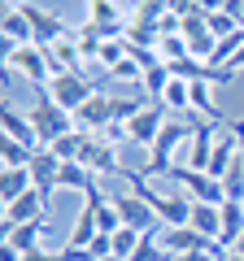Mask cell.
Returning a JSON list of instances; mask_svg holds the SVG:
<instances>
[{"label":"cell","instance_id":"4","mask_svg":"<svg viewBox=\"0 0 244 261\" xmlns=\"http://www.w3.org/2000/svg\"><path fill=\"white\" fill-rule=\"evenodd\" d=\"M96 92H101V87H96V79H87V74H53V83H48L44 96H53L66 113H79Z\"/></svg>","mask_w":244,"mask_h":261},{"label":"cell","instance_id":"7","mask_svg":"<svg viewBox=\"0 0 244 261\" xmlns=\"http://www.w3.org/2000/svg\"><path fill=\"white\" fill-rule=\"evenodd\" d=\"M87 22H92L105 39H122V31H127L131 18H127V9H122L118 0H87Z\"/></svg>","mask_w":244,"mask_h":261},{"label":"cell","instance_id":"6","mask_svg":"<svg viewBox=\"0 0 244 261\" xmlns=\"http://www.w3.org/2000/svg\"><path fill=\"white\" fill-rule=\"evenodd\" d=\"M170 122V113L161 109V105H144L140 113H131V118L122 122V140H131V144H144V148H153V140L161 135V126Z\"/></svg>","mask_w":244,"mask_h":261},{"label":"cell","instance_id":"40","mask_svg":"<svg viewBox=\"0 0 244 261\" xmlns=\"http://www.w3.org/2000/svg\"><path fill=\"white\" fill-rule=\"evenodd\" d=\"M231 130H235V140H240V161H244V122H235Z\"/></svg>","mask_w":244,"mask_h":261},{"label":"cell","instance_id":"30","mask_svg":"<svg viewBox=\"0 0 244 261\" xmlns=\"http://www.w3.org/2000/svg\"><path fill=\"white\" fill-rule=\"evenodd\" d=\"M170 13V0H135V22H149V27H157L161 18Z\"/></svg>","mask_w":244,"mask_h":261},{"label":"cell","instance_id":"8","mask_svg":"<svg viewBox=\"0 0 244 261\" xmlns=\"http://www.w3.org/2000/svg\"><path fill=\"white\" fill-rule=\"evenodd\" d=\"M31 178H35V187H39V196H44V205H53V192L61 183V157H57L53 148H35V157H31Z\"/></svg>","mask_w":244,"mask_h":261},{"label":"cell","instance_id":"33","mask_svg":"<svg viewBox=\"0 0 244 261\" xmlns=\"http://www.w3.org/2000/svg\"><path fill=\"white\" fill-rule=\"evenodd\" d=\"M131 261H170V248H157V240H153V231L140 240V248L131 252Z\"/></svg>","mask_w":244,"mask_h":261},{"label":"cell","instance_id":"3","mask_svg":"<svg viewBox=\"0 0 244 261\" xmlns=\"http://www.w3.org/2000/svg\"><path fill=\"white\" fill-rule=\"evenodd\" d=\"M166 178H170V183H183V187H188V196H192V200H201V205H223V200H227V187L218 183L214 174L192 170V166H183V161H175Z\"/></svg>","mask_w":244,"mask_h":261},{"label":"cell","instance_id":"42","mask_svg":"<svg viewBox=\"0 0 244 261\" xmlns=\"http://www.w3.org/2000/svg\"><path fill=\"white\" fill-rule=\"evenodd\" d=\"M235 18H240V27H244V5H240V13H235Z\"/></svg>","mask_w":244,"mask_h":261},{"label":"cell","instance_id":"29","mask_svg":"<svg viewBox=\"0 0 244 261\" xmlns=\"http://www.w3.org/2000/svg\"><path fill=\"white\" fill-rule=\"evenodd\" d=\"M170 79H175V74H170V65H153V70H144V96L157 105L161 92L170 87Z\"/></svg>","mask_w":244,"mask_h":261},{"label":"cell","instance_id":"10","mask_svg":"<svg viewBox=\"0 0 244 261\" xmlns=\"http://www.w3.org/2000/svg\"><path fill=\"white\" fill-rule=\"evenodd\" d=\"M113 205H118V214H122V226H135V231H153V226H161V218L153 214V205L144 200V196H135V192L113 196Z\"/></svg>","mask_w":244,"mask_h":261},{"label":"cell","instance_id":"41","mask_svg":"<svg viewBox=\"0 0 244 261\" xmlns=\"http://www.w3.org/2000/svg\"><path fill=\"white\" fill-rule=\"evenodd\" d=\"M231 252H240V257H244V235H240V240H235V248Z\"/></svg>","mask_w":244,"mask_h":261},{"label":"cell","instance_id":"9","mask_svg":"<svg viewBox=\"0 0 244 261\" xmlns=\"http://www.w3.org/2000/svg\"><path fill=\"white\" fill-rule=\"evenodd\" d=\"M79 161H83L92 174H122V178H127V166H122L118 152H113V140H101V135H92Z\"/></svg>","mask_w":244,"mask_h":261},{"label":"cell","instance_id":"20","mask_svg":"<svg viewBox=\"0 0 244 261\" xmlns=\"http://www.w3.org/2000/svg\"><path fill=\"white\" fill-rule=\"evenodd\" d=\"M240 235H244V200H223V231H218V244L235 248Z\"/></svg>","mask_w":244,"mask_h":261},{"label":"cell","instance_id":"36","mask_svg":"<svg viewBox=\"0 0 244 261\" xmlns=\"http://www.w3.org/2000/svg\"><path fill=\"white\" fill-rule=\"evenodd\" d=\"M22 261H61V252H48V248H31V252H22Z\"/></svg>","mask_w":244,"mask_h":261},{"label":"cell","instance_id":"21","mask_svg":"<svg viewBox=\"0 0 244 261\" xmlns=\"http://www.w3.org/2000/svg\"><path fill=\"white\" fill-rule=\"evenodd\" d=\"M205 240H218V231H223V205H201V200H192V222Z\"/></svg>","mask_w":244,"mask_h":261},{"label":"cell","instance_id":"39","mask_svg":"<svg viewBox=\"0 0 244 261\" xmlns=\"http://www.w3.org/2000/svg\"><path fill=\"white\" fill-rule=\"evenodd\" d=\"M0 261H22V252L13 244H0Z\"/></svg>","mask_w":244,"mask_h":261},{"label":"cell","instance_id":"24","mask_svg":"<svg viewBox=\"0 0 244 261\" xmlns=\"http://www.w3.org/2000/svg\"><path fill=\"white\" fill-rule=\"evenodd\" d=\"M57 183L70 187V192H83V196H87V192L96 187V174L83 166V161H61V178H57Z\"/></svg>","mask_w":244,"mask_h":261},{"label":"cell","instance_id":"26","mask_svg":"<svg viewBox=\"0 0 244 261\" xmlns=\"http://www.w3.org/2000/svg\"><path fill=\"white\" fill-rule=\"evenodd\" d=\"M87 140H92V135L75 126L70 135H61V140H57V144H48V148H53L61 161H79V157H83V148H87Z\"/></svg>","mask_w":244,"mask_h":261},{"label":"cell","instance_id":"32","mask_svg":"<svg viewBox=\"0 0 244 261\" xmlns=\"http://www.w3.org/2000/svg\"><path fill=\"white\" fill-rule=\"evenodd\" d=\"M240 31H244V27H240V22H235L227 9L209 13V35H214V39H231V35H240Z\"/></svg>","mask_w":244,"mask_h":261},{"label":"cell","instance_id":"34","mask_svg":"<svg viewBox=\"0 0 244 261\" xmlns=\"http://www.w3.org/2000/svg\"><path fill=\"white\" fill-rule=\"evenodd\" d=\"M109 79H118V83H144V70H140V61L127 57V61H118V65L109 70Z\"/></svg>","mask_w":244,"mask_h":261},{"label":"cell","instance_id":"23","mask_svg":"<svg viewBox=\"0 0 244 261\" xmlns=\"http://www.w3.org/2000/svg\"><path fill=\"white\" fill-rule=\"evenodd\" d=\"M96 235H101V226H96V214H92V209H79V214H75V226H70V248H92V240H96Z\"/></svg>","mask_w":244,"mask_h":261},{"label":"cell","instance_id":"27","mask_svg":"<svg viewBox=\"0 0 244 261\" xmlns=\"http://www.w3.org/2000/svg\"><path fill=\"white\" fill-rule=\"evenodd\" d=\"M144 235H149V231H135V226H118V231L109 235L113 257H118V261H131V252L140 248V240H144Z\"/></svg>","mask_w":244,"mask_h":261},{"label":"cell","instance_id":"14","mask_svg":"<svg viewBox=\"0 0 244 261\" xmlns=\"http://www.w3.org/2000/svg\"><path fill=\"white\" fill-rule=\"evenodd\" d=\"M5 44H35V31H31V18H27V5L22 0H5Z\"/></svg>","mask_w":244,"mask_h":261},{"label":"cell","instance_id":"16","mask_svg":"<svg viewBox=\"0 0 244 261\" xmlns=\"http://www.w3.org/2000/svg\"><path fill=\"white\" fill-rule=\"evenodd\" d=\"M48 205H44V196H39V187H31L22 200H13V205H5V218H0V231L5 226H18V222H31V218H44Z\"/></svg>","mask_w":244,"mask_h":261},{"label":"cell","instance_id":"25","mask_svg":"<svg viewBox=\"0 0 244 261\" xmlns=\"http://www.w3.org/2000/svg\"><path fill=\"white\" fill-rule=\"evenodd\" d=\"M31 157H35V148H27L18 140L0 144V170H31Z\"/></svg>","mask_w":244,"mask_h":261},{"label":"cell","instance_id":"13","mask_svg":"<svg viewBox=\"0 0 244 261\" xmlns=\"http://www.w3.org/2000/svg\"><path fill=\"white\" fill-rule=\"evenodd\" d=\"M0 130H5V140H18V144H27V148H44V144H39V135H35L31 113L13 109L9 100H5V113H0Z\"/></svg>","mask_w":244,"mask_h":261},{"label":"cell","instance_id":"12","mask_svg":"<svg viewBox=\"0 0 244 261\" xmlns=\"http://www.w3.org/2000/svg\"><path fill=\"white\" fill-rule=\"evenodd\" d=\"M48 235V214L44 218H31V222H18V226H5L0 231V244H13L18 252H31V248H44V240Z\"/></svg>","mask_w":244,"mask_h":261},{"label":"cell","instance_id":"1","mask_svg":"<svg viewBox=\"0 0 244 261\" xmlns=\"http://www.w3.org/2000/svg\"><path fill=\"white\" fill-rule=\"evenodd\" d=\"M5 70L31 79L35 87L53 83V61H48V48H39V44H5Z\"/></svg>","mask_w":244,"mask_h":261},{"label":"cell","instance_id":"37","mask_svg":"<svg viewBox=\"0 0 244 261\" xmlns=\"http://www.w3.org/2000/svg\"><path fill=\"white\" fill-rule=\"evenodd\" d=\"M209 83H235V70H227V65H223V70H209Z\"/></svg>","mask_w":244,"mask_h":261},{"label":"cell","instance_id":"19","mask_svg":"<svg viewBox=\"0 0 244 261\" xmlns=\"http://www.w3.org/2000/svg\"><path fill=\"white\" fill-rule=\"evenodd\" d=\"M31 187H35L31 170H0V205H13V200H22Z\"/></svg>","mask_w":244,"mask_h":261},{"label":"cell","instance_id":"11","mask_svg":"<svg viewBox=\"0 0 244 261\" xmlns=\"http://www.w3.org/2000/svg\"><path fill=\"white\" fill-rule=\"evenodd\" d=\"M214 126L218 122H205V118H197V126H192V140H188V157H183V166H192V170H209V157H214Z\"/></svg>","mask_w":244,"mask_h":261},{"label":"cell","instance_id":"22","mask_svg":"<svg viewBox=\"0 0 244 261\" xmlns=\"http://www.w3.org/2000/svg\"><path fill=\"white\" fill-rule=\"evenodd\" d=\"M157 105L166 113H192V83H188V79H170V87L161 92Z\"/></svg>","mask_w":244,"mask_h":261},{"label":"cell","instance_id":"18","mask_svg":"<svg viewBox=\"0 0 244 261\" xmlns=\"http://www.w3.org/2000/svg\"><path fill=\"white\" fill-rule=\"evenodd\" d=\"M214 240L197 231V226H166V248L170 252H205Z\"/></svg>","mask_w":244,"mask_h":261},{"label":"cell","instance_id":"5","mask_svg":"<svg viewBox=\"0 0 244 261\" xmlns=\"http://www.w3.org/2000/svg\"><path fill=\"white\" fill-rule=\"evenodd\" d=\"M183 140H192V130L183 126L179 118H170L166 126H161V135L153 140V157H149V170L144 174H170V166H175V152L183 148Z\"/></svg>","mask_w":244,"mask_h":261},{"label":"cell","instance_id":"15","mask_svg":"<svg viewBox=\"0 0 244 261\" xmlns=\"http://www.w3.org/2000/svg\"><path fill=\"white\" fill-rule=\"evenodd\" d=\"M48 61H53V74H83V53H79L75 31H70L66 39L48 44Z\"/></svg>","mask_w":244,"mask_h":261},{"label":"cell","instance_id":"28","mask_svg":"<svg viewBox=\"0 0 244 261\" xmlns=\"http://www.w3.org/2000/svg\"><path fill=\"white\" fill-rule=\"evenodd\" d=\"M75 39H79V53H83V61H101V48H105V35L92 27V22H83V27H75Z\"/></svg>","mask_w":244,"mask_h":261},{"label":"cell","instance_id":"2","mask_svg":"<svg viewBox=\"0 0 244 261\" xmlns=\"http://www.w3.org/2000/svg\"><path fill=\"white\" fill-rule=\"evenodd\" d=\"M31 122H35V135H39V144H44V148L75 130V113H66L53 96H39V105L31 109Z\"/></svg>","mask_w":244,"mask_h":261},{"label":"cell","instance_id":"31","mask_svg":"<svg viewBox=\"0 0 244 261\" xmlns=\"http://www.w3.org/2000/svg\"><path fill=\"white\" fill-rule=\"evenodd\" d=\"M157 57H161L166 65L183 61V57H188V39H183V35H161V39H157Z\"/></svg>","mask_w":244,"mask_h":261},{"label":"cell","instance_id":"38","mask_svg":"<svg viewBox=\"0 0 244 261\" xmlns=\"http://www.w3.org/2000/svg\"><path fill=\"white\" fill-rule=\"evenodd\" d=\"M170 261H209V252H170Z\"/></svg>","mask_w":244,"mask_h":261},{"label":"cell","instance_id":"17","mask_svg":"<svg viewBox=\"0 0 244 261\" xmlns=\"http://www.w3.org/2000/svg\"><path fill=\"white\" fill-rule=\"evenodd\" d=\"M235 161H240V140H235V130H231V135H223V140L214 144V157H209V170H205V174H214L218 183H223V178L231 174Z\"/></svg>","mask_w":244,"mask_h":261},{"label":"cell","instance_id":"35","mask_svg":"<svg viewBox=\"0 0 244 261\" xmlns=\"http://www.w3.org/2000/svg\"><path fill=\"white\" fill-rule=\"evenodd\" d=\"M118 61H127V44H122V39H105V48H101V65H105V74H109Z\"/></svg>","mask_w":244,"mask_h":261}]
</instances>
